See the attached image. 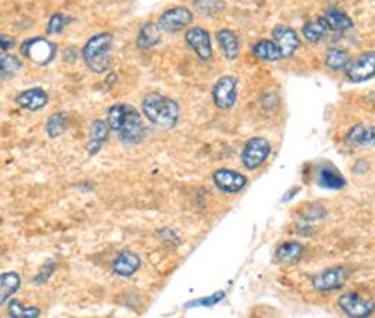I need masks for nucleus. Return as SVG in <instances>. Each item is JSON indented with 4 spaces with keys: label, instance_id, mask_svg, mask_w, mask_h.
I'll return each instance as SVG.
<instances>
[{
    "label": "nucleus",
    "instance_id": "obj_1",
    "mask_svg": "<svg viewBox=\"0 0 375 318\" xmlns=\"http://www.w3.org/2000/svg\"><path fill=\"white\" fill-rule=\"evenodd\" d=\"M143 113L146 118L158 130H172L179 120L178 103L161 93L153 92L143 99Z\"/></svg>",
    "mask_w": 375,
    "mask_h": 318
},
{
    "label": "nucleus",
    "instance_id": "obj_2",
    "mask_svg": "<svg viewBox=\"0 0 375 318\" xmlns=\"http://www.w3.org/2000/svg\"><path fill=\"white\" fill-rule=\"evenodd\" d=\"M113 36L110 33H100L89 39L82 50V58L86 67L95 74H103L109 69L111 57Z\"/></svg>",
    "mask_w": 375,
    "mask_h": 318
},
{
    "label": "nucleus",
    "instance_id": "obj_3",
    "mask_svg": "<svg viewBox=\"0 0 375 318\" xmlns=\"http://www.w3.org/2000/svg\"><path fill=\"white\" fill-rule=\"evenodd\" d=\"M271 153L270 142L263 137H254L250 139L241 152V163L248 171H256L268 159Z\"/></svg>",
    "mask_w": 375,
    "mask_h": 318
},
{
    "label": "nucleus",
    "instance_id": "obj_4",
    "mask_svg": "<svg viewBox=\"0 0 375 318\" xmlns=\"http://www.w3.org/2000/svg\"><path fill=\"white\" fill-rule=\"evenodd\" d=\"M146 135V127L140 113L128 104L126 114H124L123 124L118 130V138L124 144H139Z\"/></svg>",
    "mask_w": 375,
    "mask_h": 318
},
{
    "label": "nucleus",
    "instance_id": "obj_5",
    "mask_svg": "<svg viewBox=\"0 0 375 318\" xmlns=\"http://www.w3.org/2000/svg\"><path fill=\"white\" fill-rule=\"evenodd\" d=\"M22 53L30 61L39 65H47L54 60L57 54V47L47 39L36 37L25 41V44L22 46Z\"/></svg>",
    "mask_w": 375,
    "mask_h": 318
},
{
    "label": "nucleus",
    "instance_id": "obj_6",
    "mask_svg": "<svg viewBox=\"0 0 375 318\" xmlns=\"http://www.w3.org/2000/svg\"><path fill=\"white\" fill-rule=\"evenodd\" d=\"M193 22V13L184 6H177L165 11L160 19L157 26L161 32L165 33H178L186 29Z\"/></svg>",
    "mask_w": 375,
    "mask_h": 318
},
{
    "label": "nucleus",
    "instance_id": "obj_7",
    "mask_svg": "<svg viewBox=\"0 0 375 318\" xmlns=\"http://www.w3.org/2000/svg\"><path fill=\"white\" fill-rule=\"evenodd\" d=\"M375 76V51L361 54L346 68V78L351 83L367 82Z\"/></svg>",
    "mask_w": 375,
    "mask_h": 318
},
{
    "label": "nucleus",
    "instance_id": "obj_8",
    "mask_svg": "<svg viewBox=\"0 0 375 318\" xmlns=\"http://www.w3.org/2000/svg\"><path fill=\"white\" fill-rule=\"evenodd\" d=\"M237 85L238 81L234 76H223L214 83L212 90V97L217 109L227 110L236 104Z\"/></svg>",
    "mask_w": 375,
    "mask_h": 318
},
{
    "label": "nucleus",
    "instance_id": "obj_9",
    "mask_svg": "<svg viewBox=\"0 0 375 318\" xmlns=\"http://www.w3.org/2000/svg\"><path fill=\"white\" fill-rule=\"evenodd\" d=\"M340 308L353 318H365L375 311V301L364 298L357 293L348 291L339 298Z\"/></svg>",
    "mask_w": 375,
    "mask_h": 318
},
{
    "label": "nucleus",
    "instance_id": "obj_10",
    "mask_svg": "<svg viewBox=\"0 0 375 318\" xmlns=\"http://www.w3.org/2000/svg\"><path fill=\"white\" fill-rule=\"evenodd\" d=\"M348 279V272L346 268L336 266L330 269H325L323 272L318 273L312 279V286L318 291H332L339 290L344 286Z\"/></svg>",
    "mask_w": 375,
    "mask_h": 318
},
{
    "label": "nucleus",
    "instance_id": "obj_11",
    "mask_svg": "<svg viewBox=\"0 0 375 318\" xmlns=\"http://www.w3.org/2000/svg\"><path fill=\"white\" fill-rule=\"evenodd\" d=\"M185 41L202 61H209L212 58V40L207 30L202 27H192L186 32Z\"/></svg>",
    "mask_w": 375,
    "mask_h": 318
},
{
    "label": "nucleus",
    "instance_id": "obj_12",
    "mask_svg": "<svg viewBox=\"0 0 375 318\" xmlns=\"http://www.w3.org/2000/svg\"><path fill=\"white\" fill-rule=\"evenodd\" d=\"M273 39L281 51L282 60L291 58L301 47V40L296 32L288 26H282V25L277 26L273 30Z\"/></svg>",
    "mask_w": 375,
    "mask_h": 318
},
{
    "label": "nucleus",
    "instance_id": "obj_13",
    "mask_svg": "<svg viewBox=\"0 0 375 318\" xmlns=\"http://www.w3.org/2000/svg\"><path fill=\"white\" fill-rule=\"evenodd\" d=\"M213 182L220 192L234 195L244 189V186L247 185V178L240 172L223 168L217 170L213 174Z\"/></svg>",
    "mask_w": 375,
    "mask_h": 318
},
{
    "label": "nucleus",
    "instance_id": "obj_14",
    "mask_svg": "<svg viewBox=\"0 0 375 318\" xmlns=\"http://www.w3.org/2000/svg\"><path fill=\"white\" fill-rule=\"evenodd\" d=\"M350 148H365L375 146V125L355 124L350 128L344 139Z\"/></svg>",
    "mask_w": 375,
    "mask_h": 318
},
{
    "label": "nucleus",
    "instance_id": "obj_15",
    "mask_svg": "<svg viewBox=\"0 0 375 318\" xmlns=\"http://www.w3.org/2000/svg\"><path fill=\"white\" fill-rule=\"evenodd\" d=\"M142 266V259L132 251H123L111 263V270L123 277L133 276Z\"/></svg>",
    "mask_w": 375,
    "mask_h": 318
},
{
    "label": "nucleus",
    "instance_id": "obj_16",
    "mask_svg": "<svg viewBox=\"0 0 375 318\" xmlns=\"http://www.w3.org/2000/svg\"><path fill=\"white\" fill-rule=\"evenodd\" d=\"M16 103L25 110L37 111V110H41V109H44L47 106L48 95L41 88L27 89V90H25V92L18 95Z\"/></svg>",
    "mask_w": 375,
    "mask_h": 318
},
{
    "label": "nucleus",
    "instance_id": "obj_17",
    "mask_svg": "<svg viewBox=\"0 0 375 318\" xmlns=\"http://www.w3.org/2000/svg\"><path fill=\"white\" fill-rule=\"evenodd\" d=\"M216 40L219 43V47L224 55L226 60L234 61L240 54V43L234 32L229 29H223L216 34Z\"/></svg>",
    "mask_w": 375,
    "mask_h": 318
},
{
    "label": "nucleus",
    "instance_id": "obj_18",
    "mask_svg": "<svg viewBox=\"0 0 375 318\" xmlns=\"http://www.w3.org/2000/svg\"><path fill=\"white\" fill-rule=\"evenodd\" d=\"M109 124L104 123L103 120H95L90 125V137L88 142V152L89 155H96L100 148L103 146L104 141L109 137Z\"/></svg>",
    "mask_w": 375,
    "mask_h": 318
},
{
    "label": "nucleus",
    "instance_id": "obj_19",
    "mask_svg": "<svg viewBox=\"0 0 375 318\" xmlns=\"http://www.w3.org/2000/svg\"><path fill=\"white\" fill-rule=\"evenodd\" d=\"M318 185L323 189H327V191H340L346 186V179L344 177L337 172L334 168H320L318 171Z\"/></svg>",
    "mask_w": 375,
    "mask_h": 318
},
{
    "label": "nucleus",
    "instance_id": "obj_20",
    "mask_svg": "<svg viewBox=\"0 0 375 318\" xmlns=\"http://www.w3.org/2000/svg\"><path fill=\"white\" fill-rule=\"evenodd\" d=\"M22 284V277L18 272H5L0 275V305H4Z\"/></svg>",
    "mask_w": 375,
    "mask_h": 318
},
{
    "label": "nucleus",
    "instance_id": "obj_21",
    "mask_svg": "<svg viewBox=\"0 0 375 318\" xmlns=\"http://www.w3.org/2000/svg\"><path fill=\"white\" fill-rule=\"evenodd\" d=\"M304 251H305V248L302 244H299L296 241H289V242H284L282 245L278 247L275 258L280 263L292 265L302 258Z\"/></svg>",
    "mask_w": 375,
    "mask_h": 318
},
{
    "label": "nucleus",
    "instance_id": "obj_22",
    "mask_svg": "<svg viewBox=\"0 0 375 318\" xmlns=\"http://www.w3.org/2000/svg\"><path fill=\"white\" fill-rule=\"evenodd\" d=\"M253 55L257 60L267 61V62H275L282 60L281 51L278 46L274 43V40H261L253 47Z\"/></svg>",
    "mask_w": 375,
    "mask_h": 318
},
{
    "label": "nucleus",
    "instance_id": "obj_23",
    "mask_svg": "<svg viewBox=\"0 0 375 318\" xmlns=\"http://www.w3.org/2000/svg\"><path fill=\"white\" fill-rule=\"evenodd\" d=\"M161 41V30L154 23H146L137 37V47L142 50H150Z\"/></svg>",
    "mask_w": 375,
    "mask_h": 318
},
{
    "label": "nucleus",
    "instance_id": "obj_24",
    "mask_svg": "<svg viewBox=\"0 0 375 318\" xmlns=\"http://www.w3.org/2000/svg\"><path fill=\"white\" fill-rule=\"evenodd\" d=\"M323 20L326 22L329 30H333V32H346L354 26L353 20L346 13L337 9H329L325 13Z\"/></svg>",
    "mask_w": 375,
    "mask_h": 318
},
{
    "label": "nucleus",
    "instance_id": "obj_25",
    "mask_svg": "<svg viewBox=\"0 0 375 318\" xmlns=\"http://www.w3.org/2000/svg\"><path fill=\"white\" fill-rule=\"evenodd\" d=\"M350 62H351L350 55L343 48H332L325 55V65L334 72L346 71V68L350 65Z\"/></svg>",
    "mask_w": 375,
    "mask_h": 318
},
{
    "label": "nucleus",
    "instance_id": "obj_26",
    "mask_svg": "<svg viewBox=\"0 0 375 318\" xmlns=\"http://www.w3.org/2000/svg\"><path fill=\"white\" fill-rule=\"evenodd\" d=\"M327 30H329V27H327L326 22L323 20V18H320V19L305 23V26L302 27V34L306 39V41L316 44L325 37Z\"/></svg>",
    "mask_w": 375,
    "mask_h": 318
},
{
    "label": "nucleus",
    "instance_id": "obj_27",
    "mask_svg": "<svg viewBox=\"0 0 375 318\" xmlns=\"http://www.w3.org/2000/svg\"><path fill=\"white\" fill-rule=\"evenodd\" d=\"M67 127H68V116L65 111H60L48 117L46 124V132L50 138H57L65 132Z\"/></svg>",
    "mask_w": 375,
    "mask_h": 318
},
{
    "label": "nucleus",
    "instance_id": "obj_28",
    "mask_svg": "<svg viewBox=\"0 0 375 318\" xmlns=\"http://www.w3.org/2000/svg\"><path fill=\"white\" fill-rule=\"evenodd\" d=\"M195 11L203 16H217L226 9L224 0H192Z\"/></svg>",
    "mask_w": 375,
    "mask_h": 318
},
{
    "label": "nucleus",
    "instance_id": "obj_29",
    "mask_svg": "<svg viewBox=\"0 0 375 318\" xmlns=\"http://www.w3.org/2000/svg\"><path fill=\"white\" fill-rule=\"evenodd\" d=\"M41 311L37 307H25L19 300H11L9 303V317L12 318H37Z\"/></svg>",
    "mask_w": 375,
    "mask_h": 318
},
{
    "label": "nucleus",
    "instance_id": "obj_30",
    "mask_svg": "<svg viewBox=\"0 0 375 318\" xmlns=\"http://www.w3.org/2000/svg\"><path fill=\"white\" fill-rule=\"evenodd\" d=\"M0 65H2L6 78L16 76L23 67L22 61L12 54H0Z\"/></svg>",
    "mask_w": 375,
    "mask_h": 318
},
{
    "label": "nucleus",
    "instance_id": "obj_31",
    "mask_svg": "<svg viewBox=\"0 0 375 318\" xmlns=\"http://www.w3.org/2000/svg\"><path fill=\"white\" fill-rule=\"evenodd\" d=\"M126 110H128V104H121V103L114 104L113 107L109 109L107 124H109L110 130L118 132V130L123 124V120H124V114H126Z\"/></svg>",
    "mask_w": 375,
    "mask_h": 318
},
{
    "label": "nucleus",
    "instance_id": "obj_32",
    "mask_svg": "<svg viewBox=\"0 0 375 318\" xmlns=\"http://www.w3.org/2000/svg\"><path fill=\"white\" fill-rule=\"evenodd\" d=\"M224 291H216L207 297H200V298H196V300H192L189 303H186V308H191V307H212L217 303H220L223 298H224Z\"/></svg>",
    "mask_w": 375,
    "mask_h": 318
},
{
    "label": "nucleus",
    "instance_id": "obj_33",
    "mask_svg": "<svg viewBox=\"0 0 375 318\" xmlns=\"http://www.w3.org/2000/svg\"><path fill=\"white\" fill-rule=\"evenodd\" d=\"M68 22H69V19L65 18L64 15H61V13L53 15V18L50 19L48 26H47L48 34H60V33H62V30L65 29Z\"/></svg>",
    "mask_w": 375,
    "mask_h": 318
},
{
    "label": "nucleus",
    "instance_id": "obj_34",
    "mask_svg": "<svg viewBox=\"0 0 375 318\" xmlns=\"http://www.w3.org/2000/svg\"><path fill=\"white\" fill-rule=\"evenodd\" d=\"M325 213L326 212L323 210L322 206H311L309 210H306L304 219L305 220H319V219H322L325 216Z\"/></svg>",
    "mask_w": 375,
    "mask_h": 318
},
{
    "label": "nucleus",
    "instance_id": "obj_35",
    "mask_svg": "<svg viewBox=\"0 0 375 318\" xmlns=\"http://www.w3.org/2000/svg\"><path fill=\"white\" fill-rule=\"evenodd\" d=\"M54 269H55V266L54 265H50V266H46L40 273H39V276L34 279L37 283H46L47 280H48V277L53 275V272H54Z\"/></svg>",
    "mask_w": 375,
    "mask_h": 318
},
{
    "label": "nucleus",
    "instance_id": "obj_36",
    "mask_svg": "<svg viewBox=\"0 0 375 318\" xmlns=\"http://www.w3.org/2000/svg\"><path fill=\"white\" fill-rule=\"evenodd\" d=\"M15 44H16V41H15L13 37L5 36V34H0V50L8 51V50L13 48Z\"/></svg>",
    "mask_w": 375,
    "mask_h": 318
},
{
    "label": "nucleus",
    "instance_id": "obj_37",
    "mask_svg": "<svg viewBox=\"0 0 375 318\" xmlns=\"http://www.w3.org/2000/svg\"><path fill=\"white\" fill-rule=\"evenodd\" d=\"M298 192H299V188H292L291 191H288V193L287 195H284V198H282V202H288V200H291L295 195H298Z\"/></svg>",
    "mask_w": 375,
    "mask_h": 318
},
{
    "label": "nucleus",
    "instance_id": "obj_38",
    "mask_svg": "<svg viewBox=\"0 0 375 318\" xmlns=\"http://www.w3.org/2000/svg\"><path fill=\"white\" fill-rule=\"evenodd\" d=\"M4 79H6V75H5V71H4L2 65H0V83H2Z\"/></svg>",
    "mask_w": 375,
    "mask_h": 318
}]
</instances>
